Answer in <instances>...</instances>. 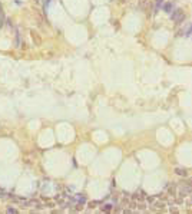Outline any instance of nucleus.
<instances>
[{
    "mask_svg": "<svg viewBox=\"0 0 192 214\" xmlns=\"http://www.w3.org/2000/svg\"><path fill=\"white\" fill-rule=\"evenodd\" d=\"M184 17H185V15H184V12H182L181 9H176L174 12H171V19L175 20L176 23H181V22L184 20Z\"/></svg>",
    "mask_w": 192,
    "mask_h": 214,
    "instance_id": "1",
    "label": "nucleus"
},
{
    "mask_svg": "<svg viewBox=\"0 0 192 214\" xmlns=\"http://www.w3.org/2000/svg\"><path fill=\"white\" fill-rule=\"evenodd\" d=\"M72 203H78V204H85L86 203V198L82 196V194H76L73 198H72Z\"/></svg>",
    "mask_w": 192,
    "mask_h": 214,
    "instance_id": "2",
    "label": "nucleus"
},
{
    "mask_svg": "<svg viewBox=\"0 0 192 214\" xmlns=\"http://www.w3.org/2000/svg\"><path fill=\"white\" fill-rule=\"evenodd\" d=\"M175 172L178 175H181V177H188V169L184 168V167H178V168L175 169Z\"/></svg>",
    "mask_w": 192,
    "mask_h": 214,
    "instance_id": "3",
    "label": "nucleus"
},
{
    "mask_svg": "<svg viewBox=\"0 0 192 214\" xmlns=\"http://www.w3.org/2000/svg\"><path fill=\"white\" fill-rule=\"evenodd\" d=\"M163 10L169 15L172 10H174V3H165V6H163Z\"/></svg>",
    "mask_w": 192,
    "mask_h": 214,
    "instance_id": "4",
    "label": "nucleus"
},
{
    "mask_svg": "<svg viewBox=\"0 0 192 214\" xmlns=\"http://www.w3.org/2000/svg\"><path fill=\"white\" fill-rule=\"evenodd\" d=\"M100 210H102V211H112L113 210V203L112 204H105V205H102Z\"/></svg>",
    "mask_w": 192,
    "mask_h": 214,
    "instance_id": "5",
    "label": "nucleus"
},
{
    "mask_svg": "<svg viewBox=\"0 0 192 214\" xmlns=\"http://www.w3.org/2000/svg\"><path fill=\"white\" fill-rule=\"evenodd\" d=\"M162 3H163V0H156V3H155V10L156 12H158V9L162 6Z\"/></svg>",
    "mask_w": 192,
    "mask_h": 214,
    "instance_id": "6",
    "label": "nucleus"
},
{
    "mask_svg": "<svg viewBox=\"0 0 192 214\" xmlns=\"http://www.w3.org/2000/svg\"><path fill=\"white\" fill-rule=\"evenodd\" d=\"M7 213H10V214H16V213H17V210H16V208H13V207H7Z\"/></svg>",
    "mask_w": 192,
    "mask_h": 214,
    "instance_id": "7",
    "label": "nucleus"
}]
</instances>
